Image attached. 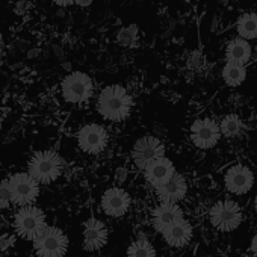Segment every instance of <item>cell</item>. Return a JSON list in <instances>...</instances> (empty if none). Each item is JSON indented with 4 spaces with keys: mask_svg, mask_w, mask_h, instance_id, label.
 <instances>
[{
    "mask_svg": "<svg viewBox=\"0 0 257 257\" xmlns=\"http://www.w3.org/2000/svg\"><path fill=\"white\" fill-rule=\"evenodd\" d=\"M134 100L121 85H109L98 94L95 107L98 113L109 121H122L128 116Z\"/></svg>",
    "mask_w": 257,
    "mask_h": 257,
    "instance_id": "1",
    "label": "cell"
},
{
    "mask_svg": "<svg viewBox=\"0 0 257 257\" xmlns=\"http://www.w3.org/2000/svg\"><path fill=\"white\" fill-rule=\"evenodd\" d=\"M28 173L41 185L53 183L62 173V159L53 150H41L31 156Z\"/></svg>",
    "mask_w": 257,
    "mask_h": 257,
    "instance_id": "2",
    "label": "cell"
},
{
    "mask_svg": "<svg viewBox=\"0 0 257 257\" xmlns=\"http://www.w3.org/2000/svg\"><path fill=\"white\" fill-rule=\"evenodd\" d=\"M14 230L26 240H35L49 225L46 213L37 206L20 207L13 218Z\"/></svg>",
    "mask_w": 257,
    "mask_h": 257,
    "instance_id": "3",
    "label": "cell"
},
{
    "mask_svg": "<svg viewBox=\"0 0 257 257\" xmlns=\"http://www.w3.org/2000/svg\"><path fill=\"white\" fill-rule=\"evenodd\" d=\"M8 183L13 204L25 207L32 206L37 201L40 195V183L29 173H16L8 179Z\"/></svg>",
    "mask_w": 257,
    "mask_h": 257,
    "instance_id": "4",
    "label": "cell"
},
{
    "mask_svg": "<svg viewBox=\"0 0 257 257\" xmlns=\"http://www.w3.org/2000/svg\"><path fill=\"white\" fill-rule=\"evenodd\" d=\"M61 92L68 103H85L94 92V83L86 73L73 71L67 74L61 82Z\"/></svg>",
    "mask_w": 257,
    "mask_h": 257,
    "instance_id": "5",
    "label": "cell"
},
{
    "mask_svg": "<svg viewBox=\"0 0 257 257\" xmlns=\"http://www.w3.org/2000/svg\"><path fill=\"white\" fill-rule=\"evenodd\" d=\"M67 249L68 237L59 227H47L34 240V251L38 257H64Z\"/></svg>",
    "mask_w": 257,
    "mask_h": 257,
    "instance_id": "6",
    "label": "cell"
},
{
    "mask_svg": "<svg viewBox=\"0 0 257 257\" xmlns=\"http://www.w3.org/2000/svg\"><path fill=\"white\" fill-rule=\"evenodd\" d=\"M209 218L212 225L219 231H231L242 222V210L236 201L221 200L212 206Z\"/></svg>",
    "mask_w": 257,
    "mask_h": 257,
    "instance_id": "7",
    "label": "cell"
},
{
    "mask_svg": "<svg viewBox=\"0 0 257 257\" xmlns=\"http://www.w3.org/2000/svg\"><path fill=\"white\" fill-rule=\"evenodd\" d=\"M109 141V135L106 128L101 124L97 122H89L85 124L79 134H77V144L79 147L89 155H98L101 153Z\"/></svg>",
    "mask_w": 257,
    "mask_h": 257,
    "instance_id": "8",
    "label": "cell"
},
{
    "mask_svg": "<svg viewBox=\"0 0 257 257\" xmlns=\"http://www.w3.org/2000/svg\"><path fill=\"white\" fill-rule=\"evenodd\" d=\"M221 128L219 124L210 118H201L192 122L191 125V140L195 147L201 150L213 149L221 138Z\"/></svg>",
    "mask_w": 257,
    "mask_h": 257,
    "instance_id": "9",
    "label": "cell"
},
{
    "mask_svg": "<svg viewBox=\"0 0 257 257\" xmlns=\"http://www.w3.org/2000/svg\"><path fill=\"white\" fill-rule=\"evenodd\" d=\"M165 147L161 140L155 137H143L140 138L132 149V159L135 165L141 170H146L153 161L164 158Z\"/></svg>",
    "mask_w": 257,
    "mask_h": 257,
    "instance_id": "10",
    "label": "cell"
},
{
    "mask_svg": "<svg viewBox=\"0 0 257 257\" xmlns=\"http://www.w3.org/2000/svg\"><path fill=\"white\" fill-rule=\"evenodd\" d=\"M128 207H131V197L122 188H109L101 195V209L107 216L119 218L127 213Z\"/></svg>",
    "mask_w": 257,
    "mask_h": 257,
    "instance_id": "11",
    "label": "cell"
},
{
    "mask_svg": "<svg viewBox=\"0 0 257 257\" xmlns=\"http://www.w3.org/2000/svg\"><path fill=\"white\" fill-rule=\"evenodd\" d=\"M224 182H225V188L228 192L234 195H242V194H246L252 188L254 176L248 167L234 165L227 171Z\"/></svg>",
    "mask_w": 257,
    "mask_h": 257,
    "instance_id": "12",
    "label": "cell"
},
{
    "mask_svg": "<svg viewBox=\"0 0 257 257\" xmlns=\"http://www.w3.org/2000/svg\"><path fill=\"white\" fill-rule=\"evenodd\" d=\"M176 174V168H174V164L167 159L165 156L164 158H159L156 161H153L146 170H144V177L146 180L155 186L156 189L164 186L167 182H170Z\"/></svg>",
    "mask_w": 257,
    "mask_h": 257,
    "instance_id": "13",
    "label": "cell"
},
{
    "mask_svg": "<svg viewBox=\"0 0 257 257\" xmlns=\"http://www.w3.org/2000/svg\"><path fill=\"white\" fill-rule=\"evenodd\" d=\"M109 231L106 225L95 218H91L83 225V249L97 251L107 243Z\"/></svg>",
    "mask_w": 257,
    "mask_h": 257,
    "instance_id": "14",
    "label": "cell"
},
{
    "mask_svg": "<svg viewBox=\"0 0 257 257\" xmlns=\"http://www.w3.org/2000/svg\"><path fill=\"white\" fill-rule=\"evenodd\" d=\"M182 218H185L183 210L176 203H161L158 207H155L152 213L153 227L159 233H164L168 227H171Z\"/></svg>",
    "mask_w": 257,
    "mask_h": 257,
    "instance_id": "15",
    "label": "cell"
},
{
    "mask_svg": "<svg viewBox=\"0 0 257 257\" xmlns=\"http://www.w3.org/2000/svg\"><path fill=\"white\" fill-rule=\"evenodd\" d=\"M186 192H188V183L185 177L177 173L170 182H167L164 186L156 189V194L162 203H176V204L177 201L185 198Z\"/></svg>",
    "mask_w": 257,
    "mask_h": 257,
    "instance_id": "16",
    "label": "cell"
},
{
    "mask_svg": "<svg viewBox=\"0 0 257 257\" xmlns=\"http://www.w3.org/2000/svg\"><path fill=\"white\" fill-rule=\"evenodd\" d=\"M192 225L189 224L188 219L182 218L180 221H177L176 224H173L171 227H168L162 234L164 239L167 240V243L173 248H182L185 245H188L192 239Z\"/></svg>",
    "mask_w": 257,
    "mask_h": 257,
    "instance_id": "17",
    "label": "cell"
},
{
    "mask_svg": "<svg viewBox=\"0 0 257 257\" xmlns=\"http://www.w3.org/2000/svg\"><path fill=\"white\" fill-rule=\"evenodd\" d=\"M251 58V46L243 38H234L227 44L225 49V59L227 62L245 65Z\"/></svg>",
    "mask_w": 257,
    "mask_h": 257,
    "instance_id": "18",
    "label": "cell"
},
{
    "mask_svg": "<svg viewBox=\"0 0 257 257\" xmlns=\"http://www.w3.org/2000/svg\"><path fill=\"white\" fill-rule=\"evenodd\" d=\"M237 34L243 40H255L257 38V14L245 13L239 17L236 25Z\"/></svg>",
    "mask_w": 257,
    "mask_h": 257,
    "instance_id": "19",
    "label": "cell"
},
{
    "mask_svg": "<svg viewBox=\"0 0 257 257\" xmlns=\"http://www.w3.org/2000/svg\"><path fill=\"white\" fill-rule=\"evenodd\" d=\"M222 79L228 86H239L246 79V68L245 65L227 62L222 68Z\"/></svg>",
    "mask_w": 257,
    "mask_h": 257,
    "instance_id": "20",
    "label": "cell"
},
{
    "mask_svg": "<svg viewBox=\"0 0 257 257\" xmlns=\"http://www.w3.org/2000/svg\"><path fill=\"white\" fill-rule=\"evenodd\" d=\"M219 128H221L222 137H225V138H236L243 131V122H242V119L236 113H230V115L222 118V121L219 124Z\"/></svg>",
    "mask_w": 257,
    "mask_h": 257,
    "instance_id": "21",
    "label": "cell"
},
{
    "mask_svg": "<svg viewBox=\"0 0 257 257\" xmlns=\"http://www.w3.org/2000/svg\"><path fill=\"white\" fill-rule=\"evenodd\" d=\"M127 257H156V249L149 239H138L127 248Z\"/></svg>",
    "mask_w": 257,
    "mask_h": 257,
    "instance_id": "22",
    "label": "cell"
},
{
    "mask_svg": "<svg viewBox=\"0 0 257 257\" xmlns=\"http://www.w3.org/2000/svg\"><path fill=\"white\" fill-rule=\"evenodd\" d=\"M116 41L119 46L122 47H134L138 43V26L131 25L127 28H122L118 35H116Z\"/></svg>",
    "mask_w": 257,
    "mask_h": 257,
    "instance_id": "23",
    "label": "cell"
},
{
    "mask_svg": "<svg viewBox=\"0 0 257 257\" xmlns=\"http://www.w3.org/2000/svg\"><path fill=\"white\" fill-rule=\"evenodd\" d=\"M13 204L8 179L0 180V210H5Z\"/></svg>",
    "mask_w": 257,
    "mask_h": 257,
    "instance_id": "24",
    "label": "cell"
},
{
    "mask_svg": "<svg viewBox=\"0 0 257 257\" xmlns=\"http://www.w3.org/2000/svg\"><path fill=\"white\" fill-rule=\"evenodd\" d=\"M11 242H13L11 237H8V236H0V252L7 251L11 246Z\"/></svg>",
    "mask_w": 257,
    "mask_h": 257,
    "instance_id": "25",
    "label": "cell"
},
{
    "mask_svg": "<svg viewBox=\"0 0 257 257\" xmlns=\"http://www.w3.org/2000/svg\"><path fill=\"white\" fill-rule=\"evenodd\" d=\"M125 177H127V170H125V168H119V170H116V177H115V180H116L118 183L124 182V180H125Z\"/></svg>",
    "mask_w": 257,
    "mask_h": 257,
    "instance_id": "26",
    "label": "cell"
},
{
    "mask_svg": "<svg viewBox=\"0 0 257 257\" xmlns=\"http://www.w3.org/2000/svg\"><path fill=\"white\" fill-rule=\"evenodd\" d=\"M52 2L58 7H71L76 4V0H52Z\"/></svg>",
    "mask_w": 257,
    "mask_h": 257,
    "instance_id": "27",
    "label": "cell"
},
{
    "mask_svg": "<svg viewBox=\"0 0 257 257\" xmlns=\"http://www.w3.org/2000/svg\"><path fill=\"white\" fill-rule=\"evenodd\" d=\"M251 252H252L254 257H257V233L251 239Z\"/></svg>",
    "mask_w": 257,
    "mask_h": 257,
    "instance_id": "28",
    "label": "cell"
},
{
    "mask_svg": "<svg viewBox=\"0 0 257 257\" xmlns=\"http://www.w3.org/2000/svg\"><path fill=\"white\" fill-rule=\"evenodd\" d=\"M92 4V0H76V5L82 7V8H86Z\"/></svg>",
    "mask_w": 257,
    "mask_h": 257,
    "instance_id": "29",
    "label": "cell"
},
{
    "mask_svg": "<svg viewBox=\"0 0 257 257\" xmlns=\"http://www.w3.org/2000/svg\"><path fill=\"white\" fill-rule=\"evenodd\" d=\"M254 209H255V212H257V195H255V198H254Z\"/></svg>",
    "mask_w": 257,
    "mask_h": 257,
    "instance_id": "30",
    "label": "cell"
},
{
    "mask_svg": "<svg viewBox=\"0 0 257 257\" xmlns=\"http://www.w3.org/2000/svg\"><path fill=\"white\" fill-rule=\"evenodd\" d=\"M103 257H107V255H103Z\"/></svg>",
    "mask_w": 257,
    "mask_h": 257,
    "instance_id": "31",
    "label": "cell"
}]
</instances>
